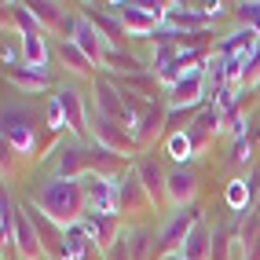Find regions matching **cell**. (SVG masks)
I'll list each match as a JSON object with an SVG mask.
<instances>
[{
	"label": "cell",
	"instance_id": "obj_1",
	"mask_svg": "<svg viewBox=\"0 0 260 260\" xmlns=\"http://www.w3.org/2000/svg\"><path fill=\"white\" fill-rule=\"evenodd\" d=\"M33 205H37L48 220H55L59 228H74V223H81L84 213H88L84 183L81 180H62V176L44 180L41 190H37V198H33Z\"/></svg>",
	"mask_w": 260,
	"mask_h": 260
},
{
	"label": "cell",
	"instance_id": "obj_2",
	"mask_svg": "<svg viewBox=\"0 0 260 260\" xmlns=\"http://www.w3.org/2000/svg\"><path fill=\"white\" fill-rule=\"evenodd\" d=\"M107 11L132 37H147L161 19H169V4H107Z\"/></svg>",
	"mask_w": 260,
	"mask_h": 260
},
{
	"label": "cell",
	"instance_id": "obj_3",
	"mask_svg": "<svg viewBox=\"0 0 260 260\" xmlns=\"http://www.w3.org/2000/svg\"><path fill=\"white\" fill-rule=\"evenodd\" d=\"M198 223H202V216H198L194 205H190V209H176V213H172V216L161 223L158 238H154V242H158V246H154V249H158V256L180 253V249H183V242H187V235L194 231Z\"/></svg>",
	"mask_w": 260,
	"mask_h": 260
},
{
	"label": "cell",
	"instance_id": "obj_4",
	"mask_svg": "<svg viewBox=\"0 0 260 260\" xmlns=\"http://www.w3.org/2000/svg\"><path fill=\"white\" fill-rule=\"evenodd\" d=\"M74 44L84 51V55H88L95 66H103L107 62V55L114 51V44L107 41V33H103L99 26H92L88 19H84V15H77V26H74Z\"/></svg>",
	"mask_w": 260,
	"mask_h": 260
},
{
	"label": "cell",
	"instance_id": "obj_5",
	"mask_svg": "<svg viewBox=\"0 0 260 260\" xmlns=\"http://www.w3.org/2000/svg\"><path fill=\"white\" fill-rule=\"evenodd\" d=\"M209 95V84H205V70H187L176 84H172V92H169V107L172 110H180V107H198V103Z\"/></svg>",
	"mask_w": 260,
	"mask_h": 260
},
{
	"label": "cell",
	"instance_id": "obj_6",
	"mask_svg": "<svg viewBox=\"0 0 260 260\" xmlns=\"http://www.w3.org/2000/svg\"><path fill=\"white\" fill-rule=\"evenodd\" d=\"M165 198L176 205V209H190L198 198V176L190 169H176L165 176Z\"/></svg>",
	"mask_w": 260,
	"mask_h": 260
},
{
	"label": "cell",
	"instance_id": "obj_7",
	"mask_svg": "<svg viewBox=\"0 0 260 260\" xmlns=\"http://www.w3.org/2000/svg\"><path fill=\"white\" fill-rule=\"evenodd\" d=\"M114 190H117V213H140L147 205H154L136 172H125L121 180H114Z\"/></svg>",
	"mask_w": 260,
	"mask_h": 260
},
{
	"label": "cell",
	"instance_id": "obj_8",
	"mask_svg": "<svg viewBox=\"0 0 260 260\" xmlns=\"http://www.w3.org/2000/svg\"><path fill=\"white\" fill-rule=\"evenodd\" d=\"M132 143L136 140H132V132H125V125L95 114V147L110 150V154H125V150H132Z\"/></svg>",
	"mask_w": 260,
	"mask_h": 260
},
{
	"label": "cell",
	"instance_id": "obj_9",
	"mask_svg": "<svg viewBox=\"0 0 260 260\" xmlns=\"http://www.w3.org/2000/svg\"><path fill=\"white\" fill-rule=\"evenodd\" d=\"M59 107H62V121H66V128H70L77 140L81 136H88V110H84V99L77 88H62L59 95Z\"/></svg>",
	"mask_w": 260,
	"mask_h": 260
},
{
	"label": "cell",
	"instance_id": "obj_10",
	"mask_svg": "<svg viewBox=\"0 0 260 260\" xmlns=\"http://www.w3.org/2000/svg\"><path fill=\"white\" fill-rule=\"evenodd\" d=\"M4 140H8L11 150H19L22 158H26V154L37 147V132H33V125H26L15 110H8L4 114Z\"/></svg>",
	"mask_w": 260,
	"mask_h": 260
},
{
	"label": "cell",
	"instance_id": "obj_11",
	"mask_svg": "<svg viewBox=\"0 0 260 260\" xmlns=\"http://www.w3.org/2000/svg\"><path fill=\"white\" fill-rule=\"evenodd\" d=\"M84 231H88V238L95 242V246L103 249V253H110L114 246H117V216H95V213H84Z\"/></svg>",
	"mask_w": 260,
	"mask_h": 260
},
{
	"label": "cell",
	"instance_id": "obj_12",
	"mask_svg": "<svg viewBox=\"0 0 260 260\" xmlns=\"http://www.w3.org/2000/svg\"><path fill=\"white\" fill-rule=\"evenodd\" d=\"M15 253L22 260H41L44 256V246H41V235L33 228L29 213H19V228H15Z\"/></svg>",
	"mask_w": 260,
	"mask_h": 260
},
{
	"label": "cell",
	"instance_id": "obj_13",
	"mask_svg": "<svg viewBox=\"0 0 260 260\" xmlns=\"http://www.w3.org/2000/svg\"><path fill=\"white\" fill-rule=\"evenodd\" d=\"M136 176H140L143 190L150 194V202H161V198H165V176H161V169H158V161H150V158H143L140 165H136Z\"/></svg>",
	"mask_w": 260,
	"mask_h": 260
},
{
	"label": "cell",
	"instance_id": "obj_14",
	"mask_svg": "<svg viewBox=\"0 0 260 260\" xmlns=\"http://www.w3.org/2000/svg\"><path fill=\"white\" fill-rule=\"evenodd\" d=\"M11 84H19L22 92H44L48 88V70H33V66H11L4 70Z\"/></svg>",
	"mask_w": 260,
	"mask_h": 260
},
{
	"label": "cell",
	"instance_id": "obj_15",
	"mask_svg": "<svg viewBox=\"0 0 260 260\" xmlns=\"http://www.w3.org/2000/svg\"><path fill=\"white\" fill-rule=\"evenodd\" d=\"M180 256H183V260H205V256H213V235L205 231V223H198V228L187 235Z\"/></svg>",
	"mask_w": 260,
	"mask_h": 260
},
{
	"label": "cell",
	"instance_id": "obj_16",
	"mask_svg": "<svg viewBox=\"0 0 260 260\" xmlns=\"http://www.w3.org/2000/svg\"><path fill=\"white\" fill-rule=\"evenodd\" d=\"M19 48H22V66H33V70H48V44H44V33L19 37Z\"/></svg>",
	"mask_w": 260,
	"mask_h": 260
},
{
	"label": "cell",
	"instance_id": "obj_17",
	"mask_svg": "<svg viewBox=\"0 0 260 260\" xmlns=\"http://www.w3.org/2000/svg\"><path fill=\"white\" fill-rule=\"evenodd\" d=\"M59 59H62L66 70L77 74V77H88V74H92V66H95V62L84 55V51H81L74 41H59Z\"/></svg>",
	"mask_w": 260,
	"mask_h": 260
},
{
	"label": "cell",
	"instance_id": "obj_18",
	"mask_svg": "<svg viewBox=\"0 0 260 260\" xmlns=\"http://www.w3.org/2000/svg\"><path fill=\"white\" fill-rule=\"evenodd\" d=\"M220 121H223L220 107H205V110L198 114V121H194V128H190V140H194V143H205V140L220 128Z\"/></svg>",
	"mask_w": 260,
	"mask_h": 260
},
{
	"label": "cell",
	"instance_id": "obj_19",
	"mask_svg": "<svg viewBox=\"0 0 260 260\" xmlns=\"http://www.w3.org/2000/svg\"><path fill=\"white\" fill-rule=\"evenodd\" d=\"M169 22L180 26V29H202L205 22H209V15L205 11H190V8L180 11V4H169Z\"/></svg>",
	"mask_w": 260,
	"mask_h": 260
},
{
	"label": "cell",
	"instance_id": "obj_20",
	"mask_svg": "<svg viewBox=\"0 0 260 260\" xmlns=\"http://www.w3.org/2000/svg\"><path fill=\"white\" fill-rule=\"evenodd\" d=\"M88 231H84V223H74V228H66V260H84L88 253Z\"/></svg>",
	"mask_w": 260,
	"mask_h": 260
},
{
	"label": "cell",
	"instance_id": "obj_21",
	"mask_svg": "<svg viewBox=\"0 0 260 260\" xmlns=\"http://www.w3.org/2000/svg\"><path fill=\"white\" fill-rule=\"evenodd\" d=\"M253 180H231V187H228V202H231V209L242 216L246 213V205H249V194H253Z\"/></svg>",
	"mask_w": 260,
	"mask_h": 260
},
{
	"label": "cell",
	"instance_id": "obj_22",
	"mask_svg": "<svg viewBox=\"0 0 260 260\" xmlns=\"http://www.w3.org/2000/svg\"><path fill=\"white\" fill-rule=\"evenodd\" d=\"M190 147H194V140H190V132H176V136H169V154L176 158L180 165L190 158Z\"/></svg>",
	"mask_w": 260,
	"mask_h": 260
},
{
	"label": "cell",
	"instance_id": "obj_23",
	"mask_svg": "<svg viewBox=\"0 0 260 260\" xmlns=\"http://www.w3.org/2000/svg\"><path fill=\"white\" fill-rule=\"evenodd\" d=\"M235 15H238V22L246 26V29L260 33V4H238V8H235Z\"/></svg>",
	"mask_w": 260,
	"mask_h": 260
},
{
	"label": "cell",
	"instance_id": "obj_24",
	"mask_svg": "<svg viewBox=\"0 0 260 260\" xmlns=\"http://www.w3.org/2000/svg\"><path fill=\"white\" fill-rule=\"evenodd\" d=\"M48 125H51V128H66V121H62V107H59V99H51V103H48Z\"/></svg>",
	"mask_w": 260,
	"mask_h": 260
},
{
	"label": "cell",
	"instance_id": "obj_25",
	"mask_svg": "<svg viewBox=\"0 0 260 260\" xmlns=\"http://www.w3.org/2000/svg\"><path fill=\"white\" fill-rule=\"evenodd\" d=\"M235 161H242V165L249 161V140H246V136H242V140H235Z\"/></svg>",
	"mask_w": 260,
	"mask_h": 260
},
{
	"label": "cell",
	"instance_id": "obj_26",
	"mask_svg": "<svg viewBox=\"0 0 260 260\" xmlns=\"http://www.w3.org/2000/svg\"><path fill=\"white\" fill-rule=\"evenodd\" d=\"M253 88H256V92H260V81H256V84H253Z\"/></svg>",
	"mask_w": 260,
	"mask_h": 260
}]
</instances>
